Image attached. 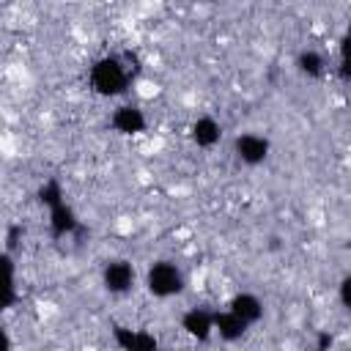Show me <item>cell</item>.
Masks as SVG:
<instances>
[{
  "instance_id": "cell-4",
  "label": "cell",
  "mask_w": 351,
  "mask_h": 351,
  "mask_svg": "<svg viewBox=\"0 0 351 351\" xmlns=\"http://www.w3.org/2000/svg\"><path fill=\"white\" fill-rule=\"evenodd\" d=\"M233 151H236V156H239L244 165L255 167V165H263V162L269 159L271 143H269V137H263V134L244 132V134H239V137L233 140Z\"/></svg>"
},
{
  "instance_id": "cell-7",
  "label": "cell",
  "mask_w": 351,
  "mask_h": 351,
  "mask_svg": "<svg viewBox=\"0 0 351 351\" xmlns=\"http://www.w3.org/2000/svg\"><path fill=\"white\" fill-rule=\"evenodd\" d=\"M181 329H184L192 340L206 343V340H211V335H214V313L206 310V307H192V310H186V313L181 315Z\"/></svg>"
},
{
  "instance_id": "cell-14",
  "label": "cell",
  "mask_w": 351,
  "mask_h": 351,
  "mask_svg": "<svg viewBox=\"0 0 351 351\" xmlns=\"http://www.w3.org/2000/svg\"><path fill=\"white\" fill-rule=\"evenodd\" d=\"M38 203H41V206H47L49 211H52L55 206L66 203V200H63V186H60V181H55V178L44 181V184L38 186Z\"/></svg>"
},
{
  "instance_id": "cell-16",
  "label": "cell",
  "mask_w": 351,
  "mask_h": 351,
  "mask_svg": "<svg viewBox=\"0 0 351 351\" xmlns=\"http://www.w3.org/2000/svg\"><path fill=\"white\" fill-rule=\"evenodd\" d=\"M337 52H340V63H351V30H346L337 41Z\"/></svg>"
},
{
  "instance_id": "cell-18",
  "label": "cell",
  "mask_w": 351,
  "mask_h": 351,
  "mask_svg": "<svg viewBox=\"0 0 351 351\" xmlns=\"http://www.w3.org/2000/svg\"><path fill=\"white\" fill-rule=\"evenodd\" d=\"M0 351H11V337H8V332H5V329L0 332Z\"/></svg>"
},
{
  "instance_id": "cell-13",
  "label": "cell",
  "mask_w": 351,
  "mask_h": 351,
  "mask_svg": "<svg viewBox=\"0 0 351 351\" xmlns=\"http://www.w3.org/2000/svg\"><path fill=\"white\" fill-rule=\"evenodd\" d=\"M3 269H5V282H3V310L14 307L16 302V271H14V261H11V252H3Z\"/></svg>"
},
{
  "instance_id": "cell-1",
  "label": "cell",
  "mask_w": 351,
  "mask_h": 351,
  "mask_svg": "<svg viewBox=\"0 0 351 351\" xmlns=\"http://www.w3.org/2000/svg\"><path fill=\"white\" fill-rule=\"evenodd\" d=\"M129 66L118 55H104L90 66V88L99 96H121L129 90Z\"/></svg>"
},
{
  "instance_id": "cell-5",
  "label": "cell",
  "mask_w": 351,
  "mask_h": 351,
  "mask_svg": "<svg viewBox=\"0 0 351 351\" xmlns=\"http://www.w3.org/2000/svg\"><path fill=\"white\" fill-rule=\"evenodd\" d=\"M112 129L118 134H126V137H134V134H143L148 121H145V112L137 107V104H121L112 110V118H110Z\"/></svg>"
},
{
  "instance_id": "cell-15",
  "label": "cell",
  "mask_w": 351,
  "mask_h": 351,
  "mask_svg": "<svg viewBox=\"0 0 351 351\" xmlns=\"http://www.w3.org/2000/svg\"><path fill=\"white\" fill-rule=\"evenodd\" d=\"M337 299H340V304H343L346 310H351V274H346V277L340 280V285H337Z\"/></svg>"
},
{
  "instance_id": "cell-6",
  "label": "cell",
  "mask_w": 351,
  "mask_h": 351,
  "mask_svg": "<svg viewBox=\"0 0 351 351\" xmlns=\"http://www.w3.org/2000/svg\"><path fill=\"white\" fill-rule=\"evenodd\" d=\"M112 337L121 351H159V337L148 329H129V326H115Z\"/></svg>"
},
{
  "instance_id": "cell-8",
  "label": "cell",
  "mask_w": 351,
  "mask_h": 351,
  "mask_svg": "<svg viewBox=\"0 0 351 351\" xmlns=\"http://www.w3.org/2000/svg\"><path fill=\"white\" fill-rule=\"evenodd\" d=\"M250 324L244 318H239L236 313L230 310H222V313H214V335H219V340L225 343H236L247 335Z\"/></svg>"
},
{
  "instance_id": "cell-3",
  "label": "cell",
  "mask_w": 351,
  "mask_h": 351,
  "mask_svg": "<svg viewBox=\"0 0 351 351\" xmlns=\"http://www.w3.org/2000/svg\"><path fill=\"white\" fill-rule=\"evenodd\" d=\"M134 280H137L134 266L129 261H123V258H112L101 269V285H104L107 293L123 296V293H129L134 288Z\"/></svg>"
},
{
  "instance_id": "cell-17",
  "label": "cell",
  "mask_w": 351,
  "mask_h": 351,
  "mask_svg": "<svg viewBox=\"0 0 351 351\" xmlns=\"http://www.w3.org/2000/svg\"><path fill=\"white\" fill-rule=\"evenodd\" d=\"M329 348H332V335H329V332H321L313 351H329Z\"/></svg>"
},
{
  "instance_id": "cell-9",
  "label": "cell",
  "mask_w": 351,
  "mask_h": 351,
  "mask_svg": "<svg viewBox=\"0 0 351 351\" xmlns=\"http://www.w3.org/2000/svg\"><path fill=\"white\" fill-rule=\"evenodd\" d=\"M189 137H192V143H195L197 148H211V145L219 143V137H222V126H219L217 118H211V115H200V118L189 126Z\"/></svg>"
},
{
  "instance_id": "cell-10",
  "label": "cell",
  "mask_w": 351,
  "mask_h": 351,
  "mask_svg": "<svg viewBox=\"0 0 351 351\" xmlns=\"http://www.w3.org/2000/svg\"><path fill=\"white\" fill-rule=\"evenodd\" d=\"M228 310H230V313H236L239 318H244L250 326H252V324H258V321L263 318V302H261L255 293H250V291L236 293V296L228 302Z\"/></svg>"
},
{
  "instance_id": "cell-11",
  "label": "cell",
  "mask_w": 351,
  "mask_h": 351,
  "mask_svg": "<svg viewBox=\"0 0 351 351\" xmlns=\"http://www.w3.org/2000/svg\"><path fill=\"white\" fill-rule=\"evenodd\" d=\"M80 228V219H77V211L69 206V203H60L49 211V230L55 239H63L69 233H74Z\"/></svg>"
},
{
  "instance_id": "cell-12",
  "label": "cell",
  "mask_w": 351,
  "mask_h": 351,
  "mask_svg": "<svg viewBox=\"0 0 351 351\" xmlns=\"http://www.w3.org/2000/svg\"><path fill=\"white\" fill-rule=\"evenodd\" d=\"M296 69L307 77V80H321L324 71H326V60L318 49H302L296 55Z\"/></svg>"
},
{
  "instance_id": "cell-2",
  "label": "cell",
  "mask_w": 351,
  "mask_h": 351,
  "mask_svg": "<svg viewBox=\"0 0 351 351\" xmlns=\"http://www.w3.org/2000/svg\"><path fill=\"white\" fill-rule=\"evenodd\" d=\"M145 288L156 299H170L184 291V271L173 261H156L145 271Z\"/></svg>"
}]
</instances>
